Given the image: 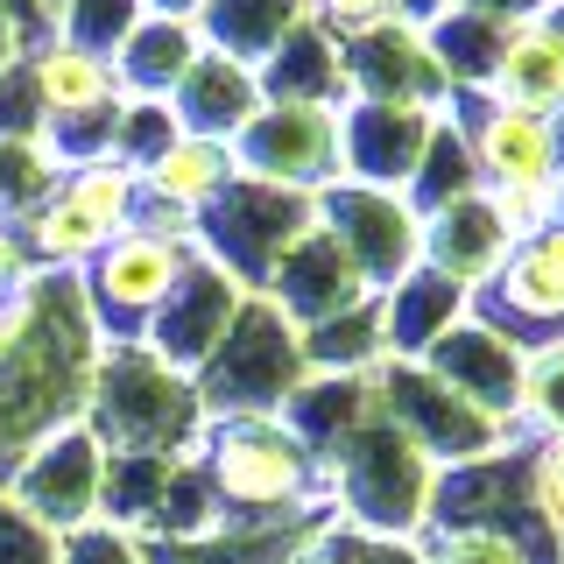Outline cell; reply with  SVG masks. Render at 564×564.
Instances as JSON below:
<instances>
[{
    "instance_id": "6da1fadb",
    "label": "cell",
    "mask_w": 564,
    "mask_h": 564,
    "mask_svg": "<svg viewBox=\"0 0 564 564\" xmlns=\"http://www.w3.org/2000/svg\"><path fill=\"white\" fill-rule=\"evenodd\" d=\"M99 352H106V339H99L93 311H85L78 275L35 269V311H29L14 352L0 360V480L14 473V458L29 445H43L50 431L85 416Z\"/></svg>"
},
{
    "instance_id": "7a4b0ae2",
    "label": "cell",
    "mask_w": 564,
    "mask_h": 564,
    "mask_svg": "<svg viewBox=\"0 0 564 564\" xmlns=\"http://www.w3.org/2000/svg\"><path fill=\"white\" fill-rule=\"evenodd\" d=\"M198 466L226 522H304L311 501H325L317 458L282 416H212L198 437Z\"/></svg>"
},
{
    "instance_id": "3957f363",
    "label": "cell",
    "mask_w": 564,
    "mask_h": 564,
    "mask_svg": "<svg viewBox=\"0 0 564 564\" xmlns=\"http://www.w3.org/2000/svg\"><path fill=\"white\" fill-rule=\"evenodd\" d=\"M85 431L106 452H141V458H191L205 437V402L191 375L163 367L149 346H106L93 395H85Z\"/></svg>"
},
{
    "instance_id": "277c9868",
    "label": "cell",
    "mask_w": 564,
    "mask_h": 564,
    "mask_svg": "<svg viewBox=\"0 0 564 564\" xmlns=\"http://www.w3.org/2000/svg\"><path fill=\"white\" fill-rule=\"evenodd\" d=\"M311 381L304 367V332L282 317L269 296H247L226 325V339L212 346V360L191 375L205 402V423L212 416H282V402Z\"/></svg>"
},
{
    "instance_id": "5b68a950",
    "label": "cell",
    "mask_w": 564,
    "mask_h": 564,
    "mask_svg": "<svg viewBox=\"0 0 564 564\" xmlns=\"http://www.w3.org/2000/svg\"><path fill=\"white\" fill-rule=\"evenodd\" d=\"M191 261H198V240H163V234H149V226H128L120 240H106L78 275L99 339L134 346L141 332H149V317L163 311V296L184 282Z\"/></svg>"
},
{
    "instance_id": "8992f818",
    "label": "cell",
    "mask_w": 564,
    "mask_h": 564,
    "mask_svg": "<svg viewBox=\"0 0 564 564\" xmlns=\"http://www.w3.org/2000/svg\"><path fill=\"white\" fill-rule=\"evenodd\" d=\"M304 226H317V198L254 184V176H234V184L198 212V254L254 296L261 282H269V269L282 261V247L304 234Z\"/></svg>"
},
{
    "instance_id": "52a82bcc",
    "label": "cell",
    "mask_w": 564,
    "mask_h": 564,
    "mask_svg": "<svg viewBox=\"0 0 564 564\" xmlns=\"http://www.w3.org/2000/svg\"><path fill=\"white\" fill-rule=\"evenodd\" d=\"M234 170L275 191H304L317 198L325 184H339V106H282L261 99V113L226 141Z\"/></svg>"
},
{
    "instance_id": "ba28073f",
    "label": "cell",
    "mask_w": 564,
    "mask_h": 564,
    "mask_svg": "<svg viewBox=\"0 0 564 564\" xmlns=\"http://www.w3.org/2000/svg\"><path fill=\"white\" fill-rule=\"evenodd\" d=\"M99 480H106V445L78 423H64V431H50L43 445H29L14 458V473L0 480L22 516H35L50 529V536H70V529L99 522Z\"/></svg>"
},
{
    "instance_id": "9c48e42d",
    "label": "cell",
    "mask_w": 564,
    "mask_h": 564,
    "mask_svg": "<svg viewBox=\"0 0 564 564\" xmlns=\"http://www.w3.org/2000/svg\"><path fill=\"white\" fill-rule=\"evenodd\" d=\"M317 226L352 254V269L367 275V290H395L402 275L423 261V219L402 205V191H375V184H325L317 191Z\"/></svg>"
},
{
    "instance_id": "30bf717a",
    "label": "cell",
    "mask_w": 564,
    "mask_h": 564,
    "mask_svg": "<svg viewBox=\"0 0 564 564\" xmlns=\"http://www.w3.org/2000/svg\"><path fill=\"white\" fill-rule=\"evenodd\" d=\"M466 149H473V170H480L487 198L557 191V176H564L557 120L551 113H529V106H508V99H487L480 113L466 120Z\"/></svg>"
},
{
    "instance_id": "8fae6325",
    "label": "cell",
    "mask_w": 564,
    "mask_h": 564,
    "mask_svg": "<svg viewBox=\"0 0 564 564\" xmlns=\"http://www.w3.org/2000/svg\"><path fill=\"white\" fill-rule=\"evenodd\" d=\"M339 57H346V99H381V106H423V113H437L445 93H452V78L437 70L423 29H410V22L339 35Z\"/></svg>"
},
{
    "instance_id": "7c38bea8",
    "label": "cell",
    "mask_w": 564,
    "mask_h": 564,
    "mask_svg": "<svg viewBox=\"0 0 564 564\" xmlns=\"http://www.w3.org/2000/svg\"><path fill=\"white\" fill-rule=\"evenodd\" d=\"M247 304V290L226 269H212V261L198 254L184 269V282L163 296V311L149 317V332H141L134 346H149L163 367H176V375H198V367L212 360V346L226 339V325H234V311Z\"/></svg>"
},
{
    "instance_id": "4fadbf2b",
    "label": "cell",
    "mask_w": 564,
    "mask_h": 564,
    "mask_svg": "<svg viewBox=\"0 0 564 564\" xmlns=\"http://www.w3.org/2000/svg\"><path fill=\"white\" fill-rule=\"evenodd\" d=\"M254 296H269L296 332H311V325H325V317L367 304L375 290H367V275L352 269V254L325 234V226H304V234L282 247V261L269 269V282H261Z\"/></svg>"
},
{
    "instance_id": "5bb4252c",
    "label": "cell",
    "mask_w": 564,
    "mask_h": 564,
    "mask_svg": "<svg viewBox=\"0 0 564 564\" xmlns=\"http://www.w3.org/2000/svg\"><path fill=\"white\" fill-rule=\"evenodd\" d=\"M473 304H480L487 325L508 332L516 346H522V332H557L564 339V219L508 247L501 275H494Z\"/></svg>"
},
{
    "instance_id": "9a60e30c",
    "label": "cell",
    "mask_w": 564,
    "mask_h": 564,
    "mask_svg": "<svg viewBox=\"0 0 564 564\" xmlns=\"http://www.w3.org/2000/svg\"><path fill=\"white\" fill-rule=\"evenodd\" d=\"M423 367H431L437 381L452 388L458 402H473L480 416L508 423L516 431V402H522V346L508 339V332H494L487 317H458V325L423 352Z\"/></svg>"
},
{
    "instance_id": "2e32d148",
    "label": "cell",
    "mask_w": 564,
    "mask_h": 564,
    "mask_svg": "<svg viewBox=\"0 0 564 564\" xmlns=\"http://www.w3.org/2000/svg\"><path fill=\"white\" fill-rule=\"evenodd\" d=\"M437 113L423 106H381V99H346L339 106V176L346 184H375V191H402L423 163Z\"/></svg>"
},
{
    "instance_id": "e0dca14e",
    "label": "cell",
    "mask_w": 564,
    "mask_h": 564,
    "mask_svg": "<svg viewBox=\"0 0 564 564\" xmlns=\"http://www.w3.org/2000/svg\"><path fill=\"white\" fill-rule=\"evenodd\" d=\"M508 247L516 240H508V226H501V212H494L487 191H473V198H458V205L423 219V269L458 282L466 296H480L487 282L501 275Z\"/></svg>"
},
{
    "instance_id": "ac0fdd59",
    "label": "cell",
    "mask_w": 564,
    "mask_h": 564,
    "mask_svg": "<svg viewBox=\"0 0 564 564\" xmlns=\"http://www.w3.org/2000/svg\"><path fill=\"white\" fill-rule=\"evenodd\" d=\"M170 113L184 134H205V141H234L247 120L261 113V78L219 50H198V64L184 70V85L170 93Z\"/></svg>"
},
{
    "instance_id": "d6986e66",
    "label": "cell",
    "mask_w": 564,
    "mask_h": 564,
    "mask_svg": "<svg viewBox=\"0 0 564 564\" xmlns=\"http://www.w3.org/2000/svg\"><path fill=\"white\" fill-rule=\"evenodd\" d=\"M375 304H381V352H388V360H423V352H431L458 317L473 311V296L416 261V269L402 275L395 290H381Z\"/></svg>"
},
{
    "instance_id": "ffe728a7",
    "label": "cell",
    "mask_w": 564,
    "mask_h": 564,
    "mask_svg": "<svg viewBox=\"0 0 564 564\" xmlns=\"http://www.w3.org/2000/svg\"><path fill=\"white\" fill-rule=\"evenodd\" d=\"M22 70H29V93H35V113L43 120H70V113H93V106L120 99L113 64L78 50V43H64V35H35L22 50Z\"/></svg>"
},
{
    "instance_id": "44dd1931",
    "label": "cell",
    "mask_w": 564,
    "mask_h": 564,
    "mask_svg": "<svg viewBox=\"0 0 564 564\" xmlns=\"http://www.w3.org/2000/svg\"><path fill=\"white\" fill-rule=\"evenodd\" d=\"M254 78H261V99H282V106H346V57L325 22H296Z\"/></svg>"
},
{
    "instance_id": "7402d4cb",
    "label": "cell",
    "mask_w": 564,
    "mask_h": 564,
    "mask_svg": "<svg viewBox=\"0 0 564 564\" xmlns=\"http://www.w3.org/2000/svg\"><path fill=\"white\" fill-rule=\"evenodd\" d=\"M487 99L529 106V113H551V120L564 113V29L551 14L508 29L501 64H494V78H487Z\"/></svg>"
},
{
    "instance_id": "603a6c76",
    "label": "cell",
    "mask_w": 564,
    "mask_h": 564,
    "mask_svg": "<svg viewBox=\"0 0 564 564\" xmlns=\"http://www.w3.org/2000/svg\"><path fill=\"white\" fill-rule=\"evenodd\" d=\"M198 22H170V14H141L134 35L113 50V85L120 99H170L184 70L198 64Z\"/></svg>"
},
{
    "instance_id": "cb8c5ba5",
    "label": "cell",
    "mask_w": 564,
    "mask_h": 564,
    "mask_svg": "<svg viewBox=\"0 0 564 564\" xmlns=\"http://www.w3.org/2000/svg\"><path fill=\"white\" fill-rule=\"evenodd\" d=\"M234 149L226 141H205V134H176L163 155H155L149 170H141V205H163V212H184V219H198V212L219 198L226 184H234Z\"/></svg>"
},
{
    "instance_id": "d4e9b609",
    "label": "cell",
    "mask_w": 564,
    "mask_h": 564,
    "mask_svg": "<svg viewBox=\"0 0 564 564\" xmlns=\"http://www.w3.org/2000/svg\"><path fill=\"white\" fill-rule=\"evenodd\" d=\"M296 22H311V0H205L198 8V43L219 50V57H234V64H247V70H261Z\"/></svg>"
},
{
    "instance_id": "484cf974",
    "label": "cell",
    "mask_w": 564,
    "mask_h": 564,
    "mask_svg": "<svg viewBox=\"0 0 564 564\" xmlns=\"http://www.w3.org/2000/svg\"><path fill=\"white\" fill-rule=\"evenodd\" d=\"M423 43H431L437 70L452 78V93H487L494 64H501L508 29L487 22V14H473V8H452V14H437V22L423 29Z\"/></svg>"
},
{
    "instance_id": "4316f807",
    "label": "cell",
    "mask_w": 564,
    "mask_h": 564,
    "mask_svg": "<svg viewBox=\"0 0 564 564\" xmlns=\"http://www.w3.org/2000/svg\"><path fill=\"white\" fill-rule=\"evenodd\" d=\"M57 198L78 212V219H93L106 240H120L141 212V170H128L120 155H99V163H78V170L57 176Z\"/></svg>"
},
{
    "instance_id": "83f0119b",
    "label": "cell",
    "mask_w": 564,
    "mask_h": 564,
    "mask_svg": "<svg viewBox=\"0 0 564 564\" xmlns=\"http://www.w3.org/2000/svg\"><path fill=\"white\" fill-rule=\"evenodd\" d=\"M134 22H141V0H64L50 35H64V43H78V50L113 64V50L134 35Z\"/></svg>"
},
{
    "instance_id": "f1b7e54d",
    "label": "cell",
    "mask_w": 564,
    "mask_h": 564,
    "mask_svg": "<svg viewBox=\"0 0 564 564\" xmlns=\"http://www.w3.org/2000/svg\"><path fill=\"white\" fill-rule=\"evenodd\" d=\"M57 176L64 170L43 155V141H0V226H22L57 191Z\"/></svg>"
},
{
    "instance_id": "f546056e",
    "label": "cell",
    "mask_w": 564,
    "mask_h": 564,
    "mask_svg": "<svg viewBox=\"0 0 564 564\" xmlns=\"http://www.w3.org/2000/svg\"><path fill=\"white\" fill-rule=\"evenodd\" d=\"M516 423H536L543 437H564V339H543L522 352V402Z\"/></svg>"
},
{
    "instance_id": "4dcf8cb0",
    "label": "cell",
    "mask_w": 564,
    "mask_h": 564,
    "mask_svg": "<svg viewBox=\"0 0 564 564\" xmlns=\"http://www.w3.org/2000/svg\"><path fill=\"white\" fill-rule=\"evenodd\" d=\"M184 134L170 113V99H120V120H113V155L128 170H149L155 155L170 149V141Z\"/></svg>"
},
{
    "instance_id": "1f68e13d",
    "label": "cell",
    "mask_w": 564,
    "mask_h": 564,
    "mask_svg": "<svg viewBox=\"0 0 564 564\" xmlns=\"http://www.w3.org/2000/svg\"><path fill=\"white\" fill-rule=\"evenodd\" d=\"M423 564H536L508 529H437L423 536Z\"/></svg>"
},
{
    "instance_id": "d6a6232c",
    "label": "cell",
    "mask_w": 564,
    "mask_h": 564,
    "mask_svg": "<svg viewBox=\"0 0 564 564\" xmlns=\"http://www.w3.org/2000/svg\"><path fill=\"white\" fill-rule=\"evenodd\" d=\"M57 564H149L134 529H113V522H85L57 536Z\"/></svg>"
},
{
    "instance_id": "836d02e7",
    "label": "cell",
    "mask_w": 564,
    "mask_h": 564,
    "mask_svg": "<svg viewBox=\"0 0 564 564\" xmlns=\"http://www.w3.org/2000/svg\"><path fill=\"white\" fill-rule=\"evenodd\" d=\"M529 501H536V516L551 522V536L564 543V437H543L536 452H529Z\"/></svg>"
},
{
    "instance_id": "e575fe53",
    "label": "cell",
    "mask_w": 564,
    "mask_h": 564,
    "mask_svg": "<svg viewBox=\"0 0 564 564\" xmlns=\"http://www.w3.org/2000/svg\"><path fill=\"white\" fill-rule=\"evenodd\" d=\"M0 564H57V536L0 494Z\"/></svg>"
},
{
    "instance_id": "d590c367",
    "label": "cell",
    "mask_w": 564,
    "mask_h": 564,
    "mask_svg": "<svg viewBox=\"0 0 564 564\" xmlns=\"http://www.w3.org/2000/svg\"><path fill=\"white\" fill-rule=\"evenodd\" d=\"M35 134H43V113H35L29 70L8 64V70H0V141H35Z\"/></svg>"
},
{
    "instance_id": "8d00e7d4",
    "label": "cell",
    "mask_w": 564,
    "mask_h": 564,
    "mask_svg": "<svg viewBox=\"0 0 564 564\" xmlns=\"http://www.w3.org/2000/svg\"><path fill=\"white\" fill-rule=\"evenodd\" d=\"M311 22H325L332 35H360L395 22V0H311Z\"/></svg>"
},
{
    "instance_id": "74e56055",
    "label": "cell",
    "mask_w": 564,
    "mask_h": 564,
    "mask_svg": "<svg viewBox=\"0 0 564 564\" xmlns=\"http://www.w3.org/2000/svg\"><path fill=\"white\" fill-rule=\"evenodd\" d=\"M458 8L487 14V22H501V29H522V22H543L557 0H458Z\"/></svg>"
},
{
    "instance_id": "f35d334b",
    "label": "cell",
    "mask_w": 564,
    "mask_h": 564,
    "mask_svg": "<svg viewBox=\"0 0 564 564\" xmlns=\"http://www.w3.org/2000/svg\"><path fill=\"white\" fill-rule=\"evenodd\" d=\"M29 275H35V269H29V254L14 247V234H8V226H0V296H8L14 282H29Z\"/></svg>"
},
{
    "instance_id": "ab89813d",
    "label": "cell",
    "mask_w": 564,
    "mask_h": 564,
    "mask_svg": "<svg viewBox=\"0 0 564 564\" xmlns=\"http://www.w3.org/2000/svg\"><path fill=\"white\" fill-rule=\"evenodd\" d=\"M22 50H29V29L14 22V14H0V70H8V64H22Z\"/></svg>"
},
{
    "instance_id": "60d3db41",
    "label": "cell",
    "mask_w": 564,
    "mask_h": 564,
    "mask_svg": "<svg viewBox=\"0 0 564 564\" xmlns=\"http://www.w3.org/2000/svg\"><path fill=\"white\" fill-rule=\"evenodd\" d=\"M205 0H141V14H170V22H198Z\"/></svg>"
},
{
    "instance_id": "b9f144b4",
    "label": "cell",
    "mask_w": 564,
    "mask_h": 564,
    "mask_svg": "<svg viewBox=\"0 0 564 564\" xmlns=\"http://www.w3.org/2000/svg\"><path fill=\"white\" fill-rule=\"evenodd\" d=\"M0 14H14V22L29 29V43H35V35H43V22H35V0H0Z\"/></svg>"
},
{
    "instance_id": "7bdbcfd3",
    "label": "cell",
    "mask_w": 564,
    "mask_h": 564,
    "mask_svg": "<svg viewBox=\"0 0 564 564\" xmlns=\"http://www.w3.org/2000/svg\"><path fill=\"white\" fill-rule=\"evenodd\" d=\"M557 219H564V176H557Z\"/></svg>"
},
{
    "instance_id": "ee69618b",
    "label": "cell",
    "mask_w": 564,
    "mask_h": 564,
    "mask_svg": "<svg viewBox=\"0 0 564 564\" xmlns=\"http://www.w3.org/2000/svg\"><path fill=\"white\" fill-rule=\"evenodd\" d=\"M557 149H564V113H557Z\"/></svg>"
},
{
    "instance_id": "f6af8a7d",
    "label": "cell",
    "mask_w": 564,
    "mask_h": 564,
    "mask_svg": "<svg viewBox=\"0 0 564 564\" xmlns=\"http://www.w3.org/2000/svg\"><path fill=\"white\" fill-rule=\"evenodd\" d=\"M557 8H564V0H557Z\"/></svg>"
}]
</instances>
